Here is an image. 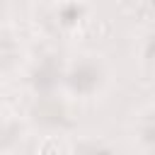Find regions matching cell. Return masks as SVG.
Segmentation results:
<instances>
[{
  "label": "cell",
  "instance_id": "6da1fadb",
  "mask_svg": "<svg viewBox=\"0 0 155 155\" xmlns=\"http://www.w3.org/2000/svg\"><path fill=\"white\" fill-rule=\"evenodd\" d=\"M63 82H65V87H68L73 94L90 97V94H94V92L102 87V82H104V70H102V65H99L97 61H92V58H80V61H75V63L70 65V70L65 73Z\"/></svg>",
  "mask_w": 155,
  "mask_h": 155
},
{
  "label": "cell",
  "instance_id": "7a4b0ae2",
  "mask_svg": "<svg viewBox=\"0 0 155 155\" xmlns=\"http://www.w3.org/2000/svg\"><path fill=\"white\" fill-rule=\"evenodd\" d=\"M63 78H65V73H63V68H61V61H58L56 56H46V58H41V61L34 65V70H31V87H34L36 94L51 97L53 90L63 82Z\"/></svg>",
  "mask_w": 155,
  "mask_h": 155
},
{
  "label": "cell",
  "instance_id": "3957f363",
  "mask_svg": "<svg viewBox=\"0 0 155 155\" xmlns=\"http://www.w3.org/2000/svg\"><path fill=\"white\" fill-rule=\"evenodd\" d=\"M82 12H85L82 5H78V2H65V5L58 10V17H61V22H63L65 27H70V24H78V22H80Z\"/></svg>",
  "mask_w": 155,
  "mask_h": 155
},
{
  "label": "cell",
  "instance_id": "277c9868",
  "mask_svg": "<svg viewBox=\"0 0 155 155\" xmlns=\"http://www.w3.org/2000/svg\"><path fill=\"white\" fill-rule=\"evenodd\" d=\"M15 51H17L15 41H12L7 34H0V68L12 65V61H15Z\"/></svg>",
  "mask_w": 155,
  "mask_h": 155
},
{
  "label": "cell",
  "instance_id": "5b68a950",
  "mask_svg": "<svg viewBox=\"0 0 155 155\" xmlns=\"http://www.w3.org/2000/svg\"><path fill=\"white\" fill-rule=\"evenodd\" d=\"M73 155H114L107 145H102V143H92V140H85V143H80L78 148H75V153Z\"/></svg>",
  "mask_w": 155,
  "mask_h": 155
},
{
  "label": "cell",
  "instance_id": "8992f818",
  "mask_svg": "<svg viewBox=\"0 0 155 155\" xmlns=\"http://www.w3.org/2000/svg\"><path fill=\"white\" fill-rule=\"evenodd\" d=\"M140 138L145 145H155V119H150L143 128H140Z\"/></svg>",
  "mask_w": 155,
  "mask_h": 155
},
{
  "label": "cell",
  "instance_id": "52a82bcc",
  "mask_svg": "<svg viewBox=\"0 0 155 155\" xmlns=\"http://www.w3.org/2000/svg\"><path fill=\"white\" fill-rule=\"evenodd\" d=\"M143 56L150 61V63H155V31L145 39V46H143Z\"/></svg>",
  "mask_w": 155,
  "mask_h": 155
}]
</instances>
